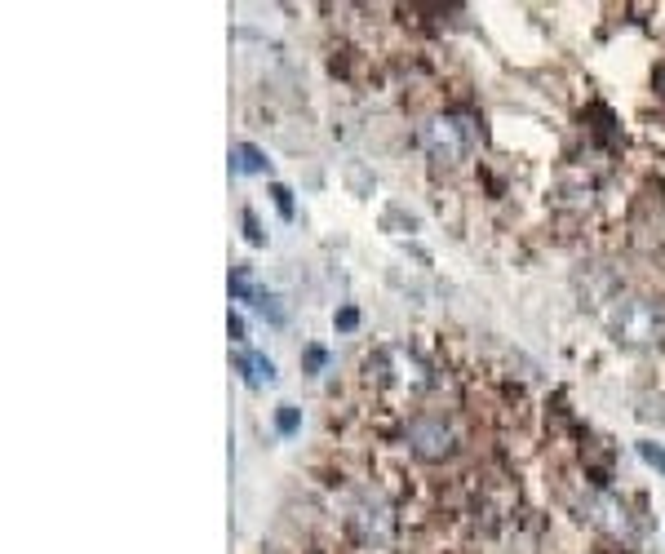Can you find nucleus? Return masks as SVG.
<instances>
[{"mask_svg": "<svg viewBox=\"0 0 665 554\" xmlns=\"http://www.w3.org/2000/svg\"><path fill=\"white\" fill-rule=\"evenodd\" d=\"M364 382L373 391H391L395 399H422L435 386V373L417 351H408L399 342H386L364 359Z\"/></svg>", "mask_w": 665, "mask_h": 554, "instance_id": "nucleus-1", "label": "nucleus"}, {"mask_svg": "<svg viewBox=\"0 0 665 554\" xmlns=\"http://www.w3.org/2000/svg\"><path fill=\"white\" fill-rule=\"evenodd\" d=\"M608 333L617 337L621 346H630V351H643V346L665 342V297H648V293L612 297Z\"/></svg>", "mask_w": 665, "mask_h": 554, "instance_id": "nucleus-2", "label": "nucleus"}, {"mask_svg": "<svg viewBox=\"0 0 665 554\" xmlns=\"http://www.w3.org/2000/svg\"><path fill=\"white\" fill-rule=\"evenodd\" d=\"M346 528L355 532V541L368 550H386L395 541V528H399V515L377 484H360L351 488L346 497Z\"/></svg>", "mask_w": 665, "mask_h": 554, "instance_id": "nucleus-3", "label": "nucleus"}, {"mask_svg": "<svg viewBox=\"0 0 665 554\" xmlns=\"http://www.w3.org/2000/svg\"><path fill=\"white\" fill-rule=\"evenodd\" d=\"M417 147L435 164H466L475 156V125L462 111H431L417 125Z\"/></svg>", "mask_w": 665, "mask_h": 554, "instance_id": "nucleus-4", "label": "nucleus"}, {"mask_svg": "<svg viewBox=\"0 0 665 554\" xmlns=\"http://www.w3.org/2000/svg\"><path fill=\"white\" fill-rule=\"evenodd\" d=\"M404 448L417 461H426V466H439V461H453L462 453V430L448 422L444 413L422 408V413H413L404 422Z\"/></svg>", "mask_w": 665, "mask_h": 554, "instance_id": "nucleus-5", "label": "nucleus"}, {"mask_svg": "<svg viewBox=\"0 0 665 554\" xmlns=\"http://www.w3.org/2000/svg\"><path fill=\"white\" fill-rule=\"evenodd\" d=\"M586 515H590V523L608 528L612 537H621V541H630V537H634V528H630V510L621 506V501L612 497V492H599V497H590Z\"/></svg>", "mask_w": 665, "mask_h": 554, "instance_id": "nucleus-6", "label": "nucleus"}, {"mask_svg": "<svg viewBox=\"0 0 665 554\" xmlns=\"http://www.w3.org/2000/svg\"><path fill=\"white\" fill-rule=\"evenodd\" d=\"M235 368L244 373V382H249V386H271L275 382V364L262 351H249V346L235 351Z\"/></svg>", "mask_w": 665, "mask_h": 554, "instance_id": "nucleus-7", "label": "nucleus"}, {"mask_svg": "<svg viewBox=\"0 0 665 554\" xmlns=\"http://www.w3.org/2000/svg\"><path fill=\"white\" fill-rule=\"evenodd\" d=\"M235 169L240 173H266V156L253 147V142H240V147H235Z\"/></svg>", "mask_w": 665, "mask_h": 554, "instance_id": "nucleus-8", "label": "nucleus"}, {"mask_svg": "<svg viewBox=\"0 0 665 554\" xmlns=\"http://www.w3.org/2000/svg\"><path fill=\"white\" fill-rule=\"evenodd\" d=\"M253 311H258V315H266V320H271V324H284V306H280V297H275V293H258V297H253Z\"/></svg>", "mask_w": 665, "mask_h": 554, "instance_id": "nucleus-9", "label": "nucleus"}, {"mask_svg": "<svg viewBox=\"0 0 665 554\" xmlns=\"http://www.w3.org/2000/svg\"><path fill=\"white\" fill-rule=\"evenodd\" d=\"M298 426H302V413L293 404H280V413H275V430L280 435H298Z\"/></svg>", "mask_w": 665, "mask_h": 554, "instance_id": "nucleus-10", "label": "nucleus"}, {"mask_svg": "<svg viewBox=\"0 0 665 554\" xmlns=\"http://www.w3.org/2000/svg\"><path fill=\"white\" fill-rule=\"evenodd\" d=\"M639 457L648 461L652 470H661V475H665V444H652V439H639Z\"/></svg>", "mask_w": 665, "mask_h": 554, "instance_id": "nucleus-11", "label": "nucleus"}, {"mask_svg": "<svg viewBox=\"0 0 665 554\" xmlns=\"http://www.w3.org/2000/svg\"><path fill=\"white\" fill-rule=\"evenodd\" d=\"M271 196H275V209H280V218H284V222H293V191L284 187V182H275Z\"/></svg>", "mask_w": 665, "mask_h": 554, "instance_id": "nucleus-12", "label": "nucleus"}, {"mask_svg": "<svg viewBox=\"0 0 665 554\" xmlns=\"http://www.w3.org/2000/svg\"><path fill=\"white\" fill-rule=\"evenodd\" d=\"M324 359H329V355H324V346H306V355H302L306 373H320V368H324Z\"/></svg>", "mask_w": 665, "mask_h": 554, "instance_id": "nucleus-13", "label": "nucleus"}, {"mask_svg": "<svg viewBox=\"0 0 665 554\" xmlns=\"http://www.w3.org/2000/svg\"><path fill=\"white\" fill-rule=\"evenodd\" d=\"M244 240H249V244H266V235H262V227H258V218H253L249 209H244Z\"/></svg>", "mask_w": 665, "mask_h": 554, "instance_id": "nucleus-14", "label": "nucleus"}, {"mask_svg": "<svg viewBox=\"0 0 665 554\" xmlns=\"http://www.w3.org/2000/svg\"><path fill=\"white\" fill-rule=\"evenodd\" d=\"M360 324V311L355 306H346V311H337V328H355Z\"/></svg>", "mask_w": 665, "mask_h": 554, "instance_id": "nucleus-15", "label": "nucleus"}, {"mask_svg": "<svg viewBox=\"0 0 665 554\" xmlns=\"http://www.w3.org/2000/svg\"><path fill=\"white\" fill-rule=\"evenodd\" d=\"M227 328H231V342H244V320H240V315H227Z\"/></svg>", "mask_w": 665, "mask_h": 554, "instance_id": "nucleus-16", "label": "nucleus"}]
</instances>
